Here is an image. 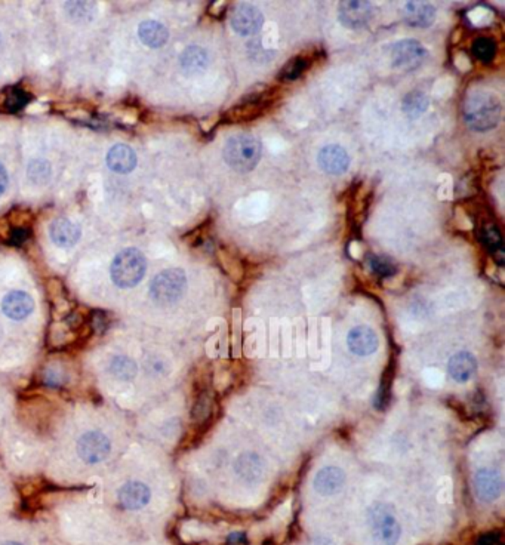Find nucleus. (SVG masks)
<instances>
[{
  "mask_svg": "<svg viewBox=\"0 0 505 545\" xmlns=\"http://www.w3.org/2000/svg\"><path fill=\"white\" fill-rule=\"evenodd\" d=\"M147 271L146 256L138 249L127 248L116 255L110 267L111 280L116 287L127 289L134 288L144 279Z\"/></svg>",
  "mask_w": 505,
  "mask_h": 545,
  "instance_id": "obj_3",
  "label": "nucleus"
},
{
  "mask_svg": "<svg viewBox=\"0 0 505 545\" xmlns=\"http://www.w3.org/2000/svg\"><path fill=\"white\" fill-rule=\"evenodd\" d=\"M264 24L261 11L252 4H239L233 9L231 27L240 36H254L260 33Z\"/></svg>",
  "mask_w": 505,
  "mask_h": 545,
  "instance_id": "obj_9",
  "label": "nucleus"
},
{
  "mask_svg": "<svg viewBox=\"0 0 505 545\" xmlns=\"http://www.w3.org/2000/svg\"><path fill=\"white\" fill-rule=\"evenodd\" d=\"M2 333H4V331H2V328H0V336H2Z\"/></svg>",
  "mask_w": 505,
  "mask_h": 545,
  "instance_id": "obj_37",
  "label": "nucleus"
},
{
  "mask_svg": "<svg viewBox=\"0 0 505 545\" xmlns=\"http://www.w3.org/2000/svg\"><path fill=\"white\" fill-rule=\"evenodd\" d=\"M371 535L378 545H396L401 535V527L392 505L377 502L368 510Z\"/></svg>",
  "mask_w": 505,
  "mask_h": 545,
  "instance_id": "obj_4",
  "label": "nucleus"
},
{
  "mask_svg": "<svg viewBox=\"0 0 505 545\" xmlns=\"http://www.w3.org/2000/svg\"><path fill=\"white\" fill-rule=\"evenodd\" d=\"M66 9L74 20H83L88 14H92L95 5L94 4H83V2H70L66 5Z\"/></svg>",
  "mask_w": 505,
  "mask_h": 545,
  "instance_id": "obj_31",
  "label": "nucleus"
},
{
  "mask_svg": "<svg viewBox=\"0 0 505 545\" xmlns=\"http://www.w3.org/2000/svg\"><path fill=\"white\" fill-rule=\"evenodd\" d=\"M436 6L430 2H408L403 6L405 21L412 27H430L436 21Z\"/></svg>",
  "mask_w": 505,
  "mask_h": 545,
  "instance_id": "obj_20",
  "label": "nucleus"
},
{
  "mask_svg": "<svg viewBox=\"0 0 505 545\" xmlns=\"http://www.w3.org/2000/svg\"><path fill=\"white\" fill-rule=\"evenodd\" d=\"M480 236L486 248H489L495 255L502 256V236L495 226H485L480 231Z\"/></svg>",
  "mask_w": 505,
  "mask_h": 545,
  "instance_id": "obj_29",
  "label": "nucleus"
},
{
  "mask_svg": "<svg viewBox=\"0 0 505 545\" xmlns=\"http://www.w3.org/2000/svg\"><path fill=\"white\" fill-rule=\"evenodd\" d=\"M4 545H22V544H20V542H15V541H8V542H5Z\"/></svg>",
  "mask_w": 505,
  "mask_h": 545,
  "instance_id": "obj_36",
  "label": "nucleus"
},
{
  "mask_svg": "<svg viewBox=\"0 0 505 545\" xmlns=\"http://www.w3.org/2000/svg\"><path fill=\"white\" fill-rule=\"evenodd\" d=\"M227 542L228 545H248V539H246V535L242 534V532H235V534H231Z\"/></svg>",
  "mask_w": 505,
  "mask_h": 545,
  "instance_id": "obj_33",
  "label": "nucleus"
},
{
  "mask_svg": "<svg viewBox=\"0 0 505 545\" xmlns=\"http://www.w3.org/2000/svg\"><path fill=\"white\" fill-rule=\"evenodd\" d=\"M313 64V55L310 52H301V54L291 58L283 69L279 71V79L283 82H292L300 79V77L310 70Z\"/></svg>",
  "mask_w": 505,
  "mask_h": 545,
  "instance_id": "obj_23",
  "label": "nucleus"
},
{
  "mask_svg": "<svg viewBox=\"0 0 505 545\" xmlns=\"http://www.w3.org/2000/svg\"><path fill=\"white\" fill-rule=\"evenodd\" d=\"M430 99L421 90H412L409 92L403 101H401V110L408 116L409 119H417L422 116L427 110H429Z\"/></svg>",
  "mask_w": 505,
  "mask_h": 545,
  "instance_id": "obj_25",
  "label": "nucleus"
},
{
  "mask_svg": "<svg viewBox=\"0 0 505 545\" xmlns=\"http://www.w3.org/2000/svg\"><path fill=\"white\" fill-rule=\"evenodd\" d=\"M502 116L499 98L489 90H474L464 102V120L477 132H486L498 126Z\"/></svg>",
  "mask_w": 505,
  "mask_h": 545,
  "instance_id": "obj_1",
  "label": "nucleus"
},
{
  "mask_svg": "<svg viewBox=\"0 0 505 545\" xmlns=\"http://www.w3.org/2000/svg\"><path fill=\"white\" fill-rule=\"evenodd\" d=\"M138 36L141 39V42L144 43L148 48H162L166 45L167 39H170V32L165 27V25L159 21L154 20H147L144 22L139 24L138 27Z\"/></svg>",
  "mask_w": 505,
  "mask_h": 545,
  "instance_id": "obj_21",
  "label": "nucleus"
},
{
  "mask_svg": "<svg viewBox=\"0 0 505 545\" xmlns=\"http://www.w3.org/2000/svg\"><path fill=\"white\" fill-rule=\"evenodd\" d=\"M471 50L478 61L487 64L497 55V43L489 37H478L473 42Z\"/></svg>",
  "mask_w": 505,
  "mask_h": 545,
  "instance_id": "obj_26",
  "label": "nucleus"
},
{
  "mask_svg": "<svg viewBox=\"0 0 505 545\" xmlns=\"http://www.w3.org/2000/svg\"><path fill=\"white\" fill-rule=\"evenodd\" d=\"M261 154L263 147L260 139L248 134L230 137L224 147V160L240 174L254 171V167L261 160Z\"/></svg>",
  "mask_w": 505,
  "mask_h": 545,
  "instance_id": "obj_2",
  "label": "nucleus"
},
{
  "mask_svg": "<svg viewBox=\"0 0 505 545\" xmlns=\"http://www.w3.org/2000/svg\"><path fill=\"white\" fill-rule=\"evenodd\" d=\"M474 490L480 501L492 502L502 494V477L494 469H480L474 476Z\"/></svg>",
  "mask_w": 505,
  "mask_h": 545,
  "instance_id": "obj_13",
  "label": "nucleus"
},
{
  "mask_svg": "<svg viewBox=\"0 0 505 545\" xmlns=\"http://www.w3.org/2000/svg\"><path fill=\"white\" fill-rule=\"evenodd\" d=\"M111 443L109 437L101 432H88L77 440V455L86 464H98L109 458Z\"/></svg>",
  "mask_w": 505,
  "mask_h": 545,
  "instance_id": "obj_8",
  "label": "nucleus"
},
{
  "mask_svg": "<svg viewBox=\"0 0 505 545\" xmlns=\"http://www.w3.org/2000/svg\"><path fill=\"white\" fill-rule=\"evenodd\" d=\"M34 310L33 298L22 291H12L2 300L4 315L11 320H24Z\"/></svg>",
  "mask_w": 505,
  "mask_h": 545,
  "instance_id": "obj_15",
  "label": "nucleus"
},
{
  "mask_svg": "<svg viewBox=\"0 0 505 545\" xmlns=\"http://www.w3.org/2000/svg\"><path fill=\"white\" fill-rule=\"evenodd\" d=\"M429 55L427 49L413 39H403L392 46L393 67L400 71H412L418 69Z\"/></svg>",
  "mask_w": 505,
  "mask_h": 545,
  "instance_id": "obj_7",
  "label": "nucleus"
},
{
  "mask_svg": "<svg viewBox=\"0 0 505 545\" xmlns=\"http://www.w3.org/2000/svg\"><path fill=\"white\" fill-rule=\"evenodd\" d=\"M30 99V95L25 94L22 89L20 88H12V89H8L6 94L4 97V109L6 111H18L21 110L25 104L29 102Z\"/></svg>",
  "mask_w": 505,
  "mask_h": 545,
  "instance_id": "obj_27",
  "label": "nucleus"
},
{
  "mask_svg": "<svg viewBox=\"0 0 505 545\" xmlns=\"http://www.w3.org/2000/svg\"><path fill=\"white\" fill-rule=\"evenodd\" d=\"M109 372L119 381H132L138 375V365L127 356H114L109 363Z\"/></svg>",
  "mask_w": 505,
  "mask_h": 545,
  "instance_id": "obj_24",
  "label": "nucleus"
},
{
  "mask_svg": "<svg viewBox=\"0 0 505 545\" xmlns=\"http://www.w3.org/2000/svg\"><path fill=\"white\" fill-rule=\"evenodd\" d=\"M6 187H8V174L5 167L0 165V196L5 193Z\"/></svg>",
  "mask_w": 505,
  "mask_h": 545,
  "instance_id": "obj_35",
  "label": "nucleus"
},
{
  "mask_svg": "<svg viewBox=\"0 0 505 545\" xmlns=\"http://www.w3.org/2000/svg\"><path fill=\"white\" fill-rule=\"evenodd\" d=\"M107 166L116 174H129L137 167V154L126 144H116L107 153Z\"/></svg>",
  "mask_w": 505,
  "mask_h": 545,
  "instance_id": "obj_17",
  "label": "nucleus"
},
{
  "mask_svg": "<svg viewBox=\"0 0 505 545\" xmlns=\"http://www.w3.org/2000/svg\"><path fill=\"white\" fill-rule=\"evenodd\" d=\"M275 94L271 89L258 90L255 94L246 95L243 99L236 104L235 107H231L226 113L227 122L239 123V122H251L254 119L261 118V116L268 110V107L273 104Z\"/></svg>",
  "mask_w": 505,
  "mask_h": 545,
  "instance_id": "obj_6",
  "label": "nucleus"
},
{
  "mask_svg": "<svg viewBox=\"0 0 505 545\" xmlns=\"http://www.w3.org/2000/svg\"><path fill=\"white\" fill-rule=\"evenodd\" d=\"M345 485V473L340 469V467L328 465L323 467L321 470L317 471L313 486L316 492L321 497H332L344 488Z\"/></svg>",
  "mask_w": 505,
  "mask_h": 545,
  "instance_id": "obj_14",
  "label": "nucleus"
},
{
  "mask_svg": "<svg viewBox=\"0 0 505 545\" xmlns=\"http://www.w3.org/2000/svg\"><path fill=\"white\" fill-rule=\"evenodd\" d=\"M317 163L323 172L329 175H343L348 171L350 156L343 146L329 144L319 151Z\"/></svg>",
  "mask_w": 505,
  "mask_h": 545,
  "instance_id": "obj_12",
  "label": "nucleus"
},
{
  "mask_svg": "<svg viewBox=\"0 0 505 545\" xmlns=\"http://www.w3.org/2000/svg\"><path fill=\"white\" fill-rule=\"evenodd\" d=\"M501 534L499 532H487L477 538L476 545H501Z\"/></svg>",
  "mask_w": 505,
  "mask_h": 545,
  "instance_id": "obj_32",
  "label": "nucleus"
},
{
  "mask_svg": "<svg viewBox=\"0 0 505 545\" xmlns=\"http://www.w3.org/2000/svg\"><path fill=\"white\" fill-rule=\"evenodd\" d=\"M50 177V165L45 160H33L29 165V178L36 184L46 183Z\"/></svg>",
  "mask_w": 505,
  "mask_h": 545,
  "instance_id": "obj_30",
  "label": "nucleus"
},
{
  "mask_svg": "<svg viewBox=\"0 0 505 545\" xmlns=\"http://www.w3.org/2000/svg\"><path fill=\"white\" fill-rule=\"evenodd\" d=\"M187 289V276L181 268H167L160 271L151 280L150 296L159 305H171L179 301Z\"/></svg>",
  "mask_w": 505,
  "mask_h": 545,
  "instance_id": "obj_5",
  "label": "nucleus"
},
{
  "mask_svg": "<svg viewBox=\"0 0 505 545\" xmlns=\"http://www.w3.org/2000/svg\"><path fill=\"white\" fill-rule=\"evenodd\" d=\"M27 235H29L27 230L15 228L14 231H12V243H15V244L22 243L24 240H27Z\"/></svg>",
  "mask_w": 505,
  "mask_h": 545,
  "instance_id": "obj_34",
  "label": "nucleus"
},
{
  "mask_svg": "<svg viewBox=\"0 0 505 545\" xmlns=\"http://www.w3.org/2000/svg\"><path fill=\"white\" fill-rule=\"evenodd\" d=\"M151 499L150 488L142 482H129L119 490V502L123 509L137 511L144 509Z\"/></svg>",
  "mask_w": 505,
  "mask_h": 545,
  "instance_id": "obj_16",
  "label": "nucleus"
},
{
  "mask_svg": "<svg viewBox=\"0 0 505 545\" xmlns=\"http://www.w3.org/2000/svg\"><path fill=\"white\" fill-rule=\"evenodd\" d=\"M368 264L372 270V272H375V275L380 276V277H390L393 275H396V265L394 263H392L390 259L385 258V256H381V255H371L368 258Z\"/></svg>",
  "mask_w": 505,
  "mask_h": 545,
  "instance_id": "obj_28",
  "label": "nucleus"
},
{
  "mask_svg": "<svg viewBox=\"0 0 505 545\" xmlns=\"http://www.w3.org/2000/svg\"><path fill=\"white\" fill-rule=\"evenodd\" d=\"M347 345L350 352L356 356H371L378 350V335L375 333L372 328L366 326V324H360V326H356L348 332Z\"/></svg>",
  "mask_w": 505,
  "mask_h": 545,
  "instance_id": "obj_11",
  "label": "nucleus"
},
{
  "mask_svg": "<svg viewBox=\"0 0 505 545\" xmlns=\"http://www.w3.org/2000/svg\"><path fill=\"white\" fill-rule=\"evenodd\" d=\"M181 69L188 74H198L205 71L209 66V55L200 46H188L179 57Z\"/></svg>",
  "mask_w": 505,
  "mask_h": 545,
  "instance_id": "obj_22",
  "label": "nucleus"
},
{
  "mask_svg": "<svg viewBox=\"0 0 505 545\" xmlns=\"http://www.w3.org/2000/svg\"><path fill=\"white\" fill-rule=\"evenodd\" d=\"M49 235L60 248H71L81 239V228L67 218H58L50 224Z\"/></svg>",
  "mask_w": 505,
  "mask_h": 545,
  "instance_id": "obj_19",
  "label": "nucleus"
},
{
  "mask_svg": "<svg viewBox=\"0 0 505 545\" xmlns=\"http://www.w3.org/2000/svg\"><path fill=\"white\" fill-rule=\"evenodd\" d=\"M373 15V5L361 0H345L338 6V18L347 29L365 27Z\"/></svg>",
  "mask_w": 505,
  "mask_h": 545,
  "instance_id": "obj_10",
  "label": "nucleus"
},
{
  "mask_svg": "<svg viewBox=\"0 0 505 545\" xmlns=\"http://www.w3.org/2000/svg\"><path fill=\"white\" fill-rule=\"evenodd\" d=\"M477 371V359L470 352H458L448 363V372L457 382H467Z\"/></svg>",
  "mask_w": 505,
  "mask_h": 545,
  "instance_id": "obj_18",
  "label": "nucleus"
}]
</instances>
